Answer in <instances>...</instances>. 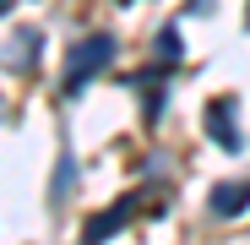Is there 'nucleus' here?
<instances>
[{"mask_svg":"<svg viewBox=\"0 0 250 245\" xmlns=\"http://www.w3.org/2000/svg\"><path fill=\"white\" fill-rule=\"evenodd\" d=\"M33 49H38V38H33V33H11V44H6V66L22 71V66L33 60Z\"/></svg>","mask_w":250,"mask_h":245,"instance_id":"obj_5","label":"nucleus"},{"mask_svg":"<svg viewBox=\"0 0 250 245\" xmlns=\"http://www.w3.org/2000/svg\"><path fill=\"white\" fill-rule=\"evenodd\" d=\"M109 60H114V38H109V33H93V38H82V44L65 55V66H71V82H65V88L76 93L82 82H87L93 71H104Z\"/></svg>","mask_w":250,"mask_h":245,"instance_id":"obj_1","label":"nucleus"},{"mask_svg":"<svg viewBox=\"0 0 250 245\" xmlns=\"http://www.w3.org/2000/svg\"><path fill=\"white\" fill-rule=\"evenodd\" d=\"M250 207V185H218L212 191V213L218 218H234V213H245Z\"/></svg>","mask_w":250,"mask_h":245,"instance_id":"obj_4","label":"nucleus"},{"mask_svg":"<svg viewBox=\"0 0 250 245\" xmlns=\"http://www.w3.org/2000/svg\"><path fill=\"white\" fill-rule=\"evenodd\" d=\"M136 213V201H120V207H109V213H98V218H87V240H104V234H114V229H125V218Z\"/></svg>","mask_w":250,"mask_h":245,"instance_id":"obj_3","label":"nucleus"},{"mask_svg":"<svg viewBox=\"0 0 250 245\" xmlns=\"http://www.w3.org/2000/svg\"><path fill=\"white\" fill-rule=\"evenodd\" d=\"M207 131H212L229 153H239V147H245V136H239V126H234V104H229V98H218L212 109H207Z\"/></svg>","mask_w":250,"mask_h":245,"instance_id":"obj_2","label":"nucleus"},{"mask_svg":"<svg viewBox=\"0 0 250 245\" xmlns=\"http://www.w3.org/2000/svg\"><path fill=\"white\" fill-rule=\"evenodd\" d=\"M158 60H180V33H174V27L158 33Z\"/></svg>","mask_w":250,"mask_h":245,"instance_id":"obj_6","label":"nucleus"}]
</instances>
